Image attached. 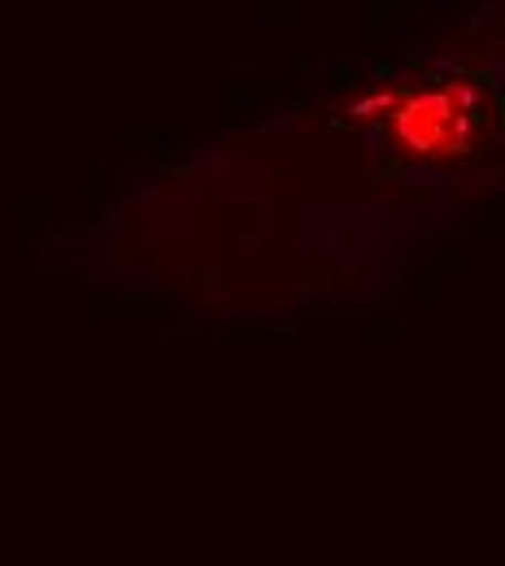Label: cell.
I'll return each mask as SVG.
<instances>
[{
    "label": "cell",
    "mask_w": 505,
    "mask_h": 566,
    "mask_svg": "<svg viewBox=\"0 0 505 566\" xmlns=\"http://www.w3.org/2000/svg\"><path fill=\"white\" fill-rule=\"evenodd\" d=\"M449 127H453V105L444 96H419L410 101L401 114H397V132L401 140H410L414 148L432 153L449 140Z\"/></svg>",
    "instance_id": "cell-1"
}]
</instances>
